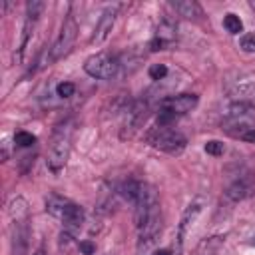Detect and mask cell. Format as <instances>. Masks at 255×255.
<instances>
[{"instance_id":"cell-9","label":"cell","mask_w":255,"mask_h":255,"mask_svg":"<svg viewBox=\"0 0 255 255\" xmlns=\"http://www.w3.org/2000/svg\"><path fill=\"white\" fill-rule=\"evenodd\" d=\"M76 36H78V22H76L74 10H70V12L66 14L64 22H62V28H60V34H58L54 46L50 48V58H48V62H56V60L64 58V56L72 50V46H74V42H76Z\"/></svg>"},{"instance_id":"cell-10","label":"cell","mask_w":255,"mask_h":255,"mask_svg":"<svg viewBox=\"0 0 255 255\" xmlns=\"http://www.w3.org/2000/svg\"><path fill=\"white\" fill-rule=\"evenodd\" d=\"M255 191V177L249 169H239L225 187V197L231 201H243Z\"/></svg>"},{"instance_id":"cell-16","label":"cell","mask_w":255,"mask_h":255,"mask_svg":"<svg viewBox=\"0 0 255 255\" xmlns=\"http://www.w3.org/2000/svg\"><path fill=\"white\" fill-rule=\"evenodd\" d=\"M201 211V203H191L187 209H185V213H183V217H181V223H179V249H181V245H183V237H185V229L193 223V219L197 217V213Z\"/></svg>"},{"instance_id":"cell-19","label":"cell","mask_w":255,"mask_h":255,"mask_svg":"<svg viewBox=\"0 0 255 255\" xmlns=\"http://www.w3.org/2000/svg\"><path fill=\"white\" fill-rule=\"evenodd\" d=\"M239 46L243 52H249L253 54L255 52V32H249V34H243L241 40H239Z\"/></svg>"},{"instance_id":"cell-11","label":"cell","mask_w":255,"mask_h":255,"mask_svg":"<svg viewBox=\"0 0 255 255\" xmlns=\"http://www.w3.org/2000/svg\"><path fill=\"white\" fill-rule=\"evenodd\" d=\"M120 10H122V4H112V6H108L102 12V16H100V20H98V24L94 28V34L90 38L92 44H102V42L108 40V36L112 34V28L116 24V18H118V12Z\"/></svg>"},{"instance_id":"cell-18","label":"cell","mask_w":255,"mask_h":255,"mask_svg":"<svg viewBox=\"0 0 255 255\" xmlns=\"http://www.w3.org/2000/svg\"><path fill=\"white\" fill-rule=\"evenodd\" d=\"M14 141H16V145H20V147H30V145L36 143V135H32L30 131H16Z\"/></svg>"},{"instance_id":"cell-2","label":"cell","mask_w":255,"mask_h":255,"mask_svg":"<svg viewBox=\"0 0 255 255\" xmlns=\"http://www.w3.org/2000/svg\"><path fill=\"white\" fill-rule=\"evenodd\" d=\"M221 129L233 137H243L255 129V110L245 102H231L221 116Z\"/></svg>"},{"instance_id":"cell-25","label":"cell","mask_w":255,"mask_h":255,"mask_svg":"<svg viewBox=\"0 0 255 255\" xmlns=\"http://www.w3.org/2000/svg\"><path fill=\"white\" fill-rule=\"evenodd\" d=\"M153 255H171V251H167V249H159V251H155Z\"/></svg>"},{"instance_id":"cell-22","label":"cell","mask_w":255,"mask_h":255,"mask_svg":"<svg viewBox=\"0 0 255 255\" xmlns=\"http://www.w3.org/2000/svg\"><path fill=\"white\" fill-rule=\"evenodd\" d=\"M205 151H207L209 155H215V157H219V155H223L225 147H223V143H221V141H217V139H211V141H207V143H205Z\"/></svg>"},{"instance_id":"cell-8","label":"cell","mask_w":255,"mask_h":255,"mask_svg":"<svg viewBox=\"0 0 255 255\" xmlns=\"http://www.w3.org/2000/svg\"><path fill=\"white\" fill-rule=\"evenodd\" d=\"M120 60L112 52H96L84 62L86 74L96 80H112L120 72Z\"/></svg>"},{"instance_id":"cell-28","label":"cell","mask_w":255,"mask_h":255,"mask_svg":"<svg viewBox=\"0 0 255 255\" xmlns=\"http://www.w3.org/2000/svg\"><path fill=\"white\" fill-rule=\"evenodd\" d=\"M104 255H112V253H104Z\"/></svg>"},{"instance_id":"cell-23","label":"cell","mask_w":255,"mask_h":255,"mask_svg":"<svg viewBox=\"0 0 255 255\" xmlns=\"http://www.w3.org/2000/svg\"><path fill=\"white\" fill-rule=\"evenodd\" d=\"M80 251H82L84 255H94V253H96V245L90 243V241H80Z\"/></svg>"},{"instance_id":"cell-7","label":"cell","mask_w":255,"mask_h":255,"mask_svg":"<svg viewBox=\"0 0 255 255\" xmlns=\"http://www.w3.org/2000/svg\"><path fill=\"white\" fill-rule=\"evenodd\" d=\"M147 141L159 149V151H165V153H171V155H177L185 149L187 145V139L181 131H177L175 128H169V126H157L149 131L147 135Z\"/></svg>"},{"instance_id":"cell-1","label":"cell","mask_w":255,"mask_h":255,"mask_svg":"<svg viewBox=\"0 0 255 255\" xmlns=\"http://www.w3.org/2000/svg\"><path fill=\"white\" fill-rule=\"evenodd\" d=\"M133 219L137 227V245L139 249H147L161 231L159 197H157V191L147 183H141L139 187L137 199L133 203Z\"/></svg>"},{"instance_id":"cell-26","label":"cell","mask_w":255,"mask_h":255,"mask_svg":"<svg viewBox=\"0 0 255 255\" xmlns=\"http://www.w3.org/2000/svg\"><path fill=\"white\" fill-rule=\"evenodd\" d=\"M251 245H255V233H253V237H251Z\"/></svg>"},{"instance_id":"cell-20","label":"cell","mask_w":255,"mask_h":255,"mask_svg":"<svg viewBox=\"0 0 255 255\" xmlns=\"http://www.w3.org/2000/svg\"><path fill=\"white\" fill-rule=\"evenodd\" d=\"M147 74H149V78H151V80L159 82V80H163V78L167 76V68H165L163 64H151V66H149V70H147Z\"/></svg>"},{"instance_id":"cell-3","label":"cell","mask_w":255,"mask_h":255,"mask_svg":"<svg viewBox=\"0 0 255 255\" xmlns=\"http://www.w3.org/2000/svg\"><path fill=\"white\" fill-rule=\"evenodd\" d=\"M46 211L50 215H54L56 219H60L64 223V233H68L72 237H76V233L82 229V223L86 217L84 209L78 203H74L62 195H56V193H52L46 199Z\"/></svg>"},{"instance_id":"cell-14","label":"cell","mask_w":255,"mask_h":255,"mask_svg":"<svg viewBox=\"0 0 255 255\" xmlns=\"http://www.w3.org/2000/svg\"><path fill=\"white\" fill-rule=\"evenodd\" d=\"M145 116H147V106H145L143 102L133 104V106L128 110V114H126V122H124L122 137H131L133 131H135V129L141 126V122L145 120Z\"/></svg>"},{"instance_id":"cell-5","label":"cell","mask_w":255,"mask_h":255,"mask_svg":"<svg viewBox=\"0 0 255 255\" xmlns=\"http://www.w3.org/2000/svg\"><path fill=\"white\" fill-rule=\"evenodd\" d=\"M72 133H74L72 122H64V124H60L56 128V131L52 135L50 151H48V167H50V171L58 173L66 165L70 149H72Z\"/></svg>"},{"instance_id":"cell-6","label":"cell","mask_w":255,"mask_h":255,"mask_svg":"<svg viewBox=\"0 0 255 255\" xmlns=\"http://www.w3.org/2000/svg\"><path fill=\"white\" fill-rule=\"evenodd\" d=\"M199 98L195 94H179V96H169L163 98L157 110V126H169L173 120L189 114L197 106Z\"/></svg>"},{"instance_id":"cell-24","label":"cell","mask_w":255,"mask_h":255,"mask_svg":"<svg viewBox=\"0 0 255 255\" xmlns=\"http://www.w3.org/2000/svg\"><path fill=\"white\" fill-rule=\"evenodd\" d=\"M241 139H245V141H249V143H255V129H251V131H247Z\"/></svg>"},{"instance_id":"cell-4","label":"cell","mask_w":255,"mask_h":255,"mask_svg":"<svg viewBox=\"0 0 255 255\" xmlns=\"http://www.w3.org/2000/svg\"><path fill=\"white\" fill-rule=\"evenodd\" d=\"M10 217H12V255H26L28 253V203L22 197H16L10 203Z\"/></svg>"},{"instance_id":"cell-12","label":"cell","mask_w":255,"mask_h":255,"mask_svg":"<svg viewBox=\"0 0 255 255\" xmlns=\"http://www.w3.org/2000/svg\"><path fill=\"white\" fill-rule=\"evenodd\" d=\"M175 42H177V26H175L171 20H163V22L157 26V30H155V36H153V40L149 42V48H151V52L167 50V48H171Z\"/></svg>"},{"instance_id":"cell-17","label":"cell","mask_w":255,"mask_h":255,"mask_svg":"<svg viewBox=\"0 0 255 255\" xmlns=\"http://www.w3.org/2000/svg\"><path fill=\"white\" fill-rule=\"evenodd\" d=\"M223 28H225L229 34H239V32L243 30V22H241L239 16H235V14H227V16L223 18Z\"/></svg>"},{"instance_id":"cell-13","label":"cell","mask_w":255,"mask_h":255,"mask_svg":"<svg viewBox=\"0 0 255 255\" xmlns=\"http://www.w3.org/2000/svg\"><path fill=\"white\" fill-rule=\"evenodd\" d=\"M44 10V2H38V0H32L26 4V20H24V28H22V42H20V52H24L28 40H30V34L34 32V26L40 18Z\"/></svg>"},{"instance_id":"cell-15","label":"cell","mask_w":255,"mask_h":255,"mask_svg":"<svg viewBox=\"0 0 255 255\" xmlns=\"http://www.w3.org/2000/svg\"><path fill=\"white\" fill-rule=\"evenodd\" d=\"M169 6L183 18L187 20H201L205 14H203V8L195 2V0H179V2H169Z\"/></svg>"},{"instance_id":"cell-21","label":"cell","mask_w":255,"mask_h":255,"mask_svg":"<svg viewBox=\"0 0 255 255\" xmlns=\"http://www.w3.org/2000/svg\"><path fill=\"white\" fill-rule=\"evenodd\" d=\"M56 94H58L60 98H72V96L76 94V86H74L72 82H60V84L56 86Z\"/></svg>"},{"instance_id":"cell-27","label":"cell","mask_w":255,"mask_h":255,"mask_svg":"<svg viewBox=\"0 0 255 255\" xmlns=\"http://www.w3.org/2000/svg\"><path fill=\"white\" fill-rule=\"evenodd\" d=\"M251 8H253V10H255V2H251Z\"/></svg>"}]
</instances>
